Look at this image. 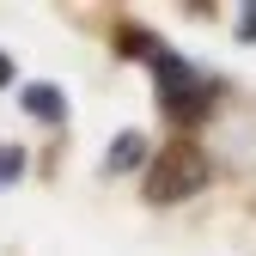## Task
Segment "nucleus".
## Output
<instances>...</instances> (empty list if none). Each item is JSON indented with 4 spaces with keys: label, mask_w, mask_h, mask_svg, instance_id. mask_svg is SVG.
I'll use <instances>...</instances> for the list:
<instances>
[{
    "label": "nucleus",
    "mask_w": 256,
    "mask_h": 256,
    "mask_svg": "<svg viewBox=\"0 0 256 256\" xmlns=\"http://www.w3.org/2000/svg\"><path fill=\"white\" fill-rule=\"evenodd\" d=\"M202 183H208L202 152L189 146V140H177V146H165V152L152 158V171H146V202L171 208V202H183V196H196Z\"/></svg>",
    "instance_id": "nucleus-1"
},
{
    "label": "nucleus",
    "mask_w": 256,
    "mask_h": 256,
    "mask_svg": "<svg viewBox=\"0 0 256 256\" xmlns=\"http://www.w3.org/2000/svg\"><path fill=\"white\" fill-rule=\"evenodd\" d=\"M140 158H146V134H134V128H128V134H116V140H110L104 171H110V177H122V171H134Z\"/></svg>",
    "instance_id": "nucleus-2"
},
{
    "label": "nucleus",
    "mask_w": 256,
    "mask_h": 256,
    "mask_svg": "<svg viewBox=\"0 0 256 256\" xmlns=\"http://www.w3.org/2000/svg\"><path fill=\"white\" fill-rule=\"evenodd\" d=\"M24 110L43 116V122H61V116H68V98H61L55 86H24Z\"/></svg>",
    "instance_id": "nucleus-3"
},
{
    "label": "nucleus",
    "mask_w": 256,
    "mask_h": 256,
    "mask_svg": "<svg viewBox=\"0 0 256 256\" xmlns=\"http://www.w3.org/2000/svg\"><path fill=\"white\" fill-rule=\"evenodd\" d=\"M24 171V146H0V183H18Z\"/></svg>",
    "instance_id": "nucleus-4"
},
{
    "label": "nucleus",
    "mask_w": 256,
    "mask_h": 256,
    "mask_svg": "<svg viewBox=\"0 0 256 256\" xmlns=\"http://www.w3.org/2000/svg\"><path fill=\"white\" fill-rule=\"evenodd\" d=\"M238 37H244V43H256V6H244V12H238Z\"/></svg>",
    "instance_id": "nucleus-5"
},
{
    "label": "nucleus",
    "mask_w": 256,
    "mask_h": 256,
    "mask_svg": "<svg viewBox=\"0 0 256 256\" xmlns=\"http://www.w3.org/2000/svg\"><path fill=\"white\" fill-rule=\"evenodd\" d=\"M0 86H12V55H0Z\"/></svg>",
    "instance_id": "nucleus-6"
}]
</instances>
